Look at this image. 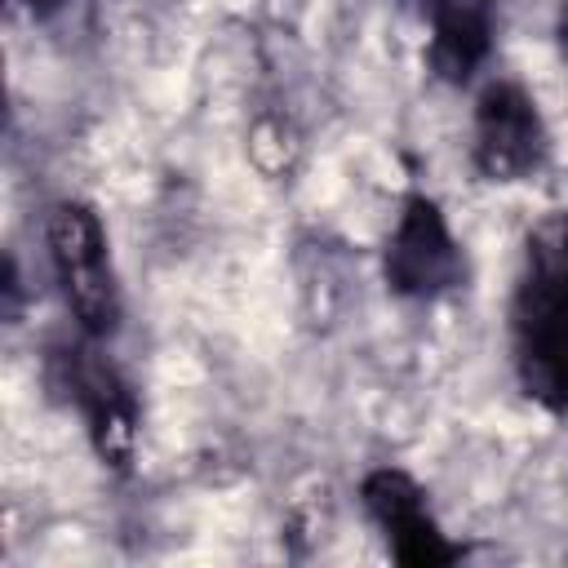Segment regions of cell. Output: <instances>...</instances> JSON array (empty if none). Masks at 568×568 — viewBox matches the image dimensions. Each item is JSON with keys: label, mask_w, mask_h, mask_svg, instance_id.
Returning a JSON list of instances; mask_svg holds the SVG:
<instances>
[{"label": "cell", "mask_w": 568, "mask_h": 568, "mask_svg": "<svg viewBox=\"0 0 568 568\" xmlns=\"http://www.w3.org/2000/svg\"><path fill=\"white\" fill-rule=\"evenodd\" d=\"M49 386L84 417L93 453L106 466L129 470L138 448V404L124 377L93 346H58L49 355Z\"/></svg>", "instance_id": "obj_3"}, {"label": "cell", "mask_w": 568, "mask_h": 568, "mask_svg": "<svg viewBox=\"0 0 568 568\" xmlns=\"http://www.w3.org/2000/svg\"><path fill=\"white\" fill-rule=\"evenodd\" d=\"M510 355L519 390L546 413H568V213H550L524 235Z\"/></svg>", "instance_id": "obj_1"}, {"label": "cell", "mask_w": 568, "mask_h": 568, "mask_svg": "<svg viewBox=\"0 0 568 568\" xmlns=\"http://www.w3.org/2000/svg\"><path fill=\"white\" fill-rule=\"evenodd\" d=\"M27 9H31V18H49V13H58V9H67L71 0H22Z\"/></svg>", "instance_id": "obj_8"}, {"label": "cell", "mask_w": 568, "mask_h": 568, "mask_svg": "<svg viewBox=\"0 0 568 568\" xmlns=\"http://www.w3.org/2000/svg\"><path fill=\"white\" fill-rule=\"evenodd\" d=\"M359 497H364V510L368 519L382 528L390 555L408 568H439V564H453L462 550L439 532V524L430 519V506H426V493L395 466H382L373 475H364L359 484Z\"/></svg>", "instance_id": "obj_6"}, {"label": "cell", "mask_w": 568, "mask_h": 568, "mask_svg": "<svg viewBox=\"0 0 568 568\" xmlns=\"http://www.w3.org/2000/svg\"><path fill=\"white\" fill-rule=\"evenodd\" d=\"M470 160H475V173L484 182H497V186L524 182L528 173L541 169V160H546V124H541L537 102L519 84L497 80V84H488L479 93Z\"/></svg>", "instance_id": "obj_5"}, {"label": "cell", "mask_w": 568, "mask_h": 568, "mask_svg": "<svg viewBox=\"0 0 568 568\" xmlns=\"http://www.w3.org/2000/svg\"><path fill=\"white\" fill-rule=\"evenodd\" d=\"M426 4H435V0H426Z\"/></svg>", "instance_id": "obj_10"}, {"label": "cell", "mask_w": 568, "mask_h": 568, "mask_svg": "<svg viewBox=\"0 0 568 568\" xmlns=\"http://www.w3.org/2000/svg\"><path fill=\"white\" fill-rule=\"evenodd\" d=\"M386 288L399 297H439L466 280L462 244L453 240L439 204L430 195H408L386 253H382Z\"/></svg>", "instance_id": "obj_4"}, {"label": "cell", "mask_w": 568, "mask_h": 568, "mask_svg": "<svg viewBox=\"0 0 568 568\" xmlns=\"http://www.w3.org/2000/svg\"><path fill=\"white\" fill-rule=\"evenodd\" d=\"M44 240H49V262H53L62 302L75 315L80 333L111 337L120 328V288H115V271H111L98 213L89 204L67 200L49 213Z\"/></svg>", "instance_id": "obj_2"}, {"label": "cell", "mask_w": 568, "mask_h": 568, "mask_svg": "<svg viewBox=\"0 0 568 568\" xmlns=\"http://www.w3.org/2000/svg\"><path fill=\"white\" fill-rule=\"evenodd\" d=\"M493 49L488 0H435L430 4V71L448 84H466Z\"/></svg>", "instance_id": "obj_7"}, {"label": "cell", "mask_w": 568, "mask_h": 568, "mask_svg": "<svg viewBox=\"0 0 568 568\" xmlns=\"http://www.w3.org/2000/svg\"><path fill=\"white\" fill-rule=\"evenodd\" d=\"M555 36H559V49L568 53V0H564V9H559V22H555Z\"/></svg>", "instance_id": "obj_9"}]
</instances>
